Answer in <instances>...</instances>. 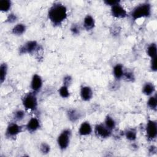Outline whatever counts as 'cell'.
I'll use <instances>...</instances> for the list:
<instances>
[{
    "instance_id": "cell-1",
    "label": "cell",
    "mask_w": 157,
    "mask_h": 157,
    "mask_svg": "<svg viewBox=\"0 0 157 157\" xmlns=\"http://www.w3.org/2000/svg\"><path fill=\"white\" fill-rule=\"evenodd\" d=\"M48 18L55 26H59L67 17V9L61 2H55L48 9Z\"/></svg>"
},
{
    "instance_id": "cell-2",
    "label": "cell",
    "mask_w": 157,
    "mask_h": 157,
    "mask_svg": "<svg viewBox=\"0 0 157 157\" xmlns=\"http://www.w3.org/2000/svg\"><path fill=\"white\" fill-rule=\"evenodd\" d=\"M151 14V5L145 1L137 5L131 12L130 15L133 21L142 18H148Z\"/></svg>"
},
{
    "instance_id": "cell-3",
    "label": "cell",
    "mask_w": 157,
    "mask_h": 157,
    "mask_svg": "<svg viewBox=\"0 0 157 157\" xmlns=\"http://www.w3.org/2000/svg\"><path fill=\"white\" fill-rule=\"evenodd\" d=\"M22 104L26 110L36 111L38 107L37 93L31 91L25 94L22 98Z\"/></svg>"
},
{
    "instance_id": "cell-4",
    "label": "cell",
    "mask_w": 157,
    "mask_h": 157,
    "mask_svg": "<svg viewBox=\"0 0 157 157\" xmlns=\"http://www.w3.org/2000/svg\"><path fill=\"white\" fill-rule=\"evenodd\" d=\"M72 132L69 129L63 130L57 137V144L58 147L61 150H66L70 144Z\"/></svg>"
},
{
    "instance_id": "cell-5",
    "label": "cell",
    "mask_w": 157,
    "mask_h": 157,
    "mask_svg": "<svg viewBox=\"0 0 157 157\" xmlns=\"http://www.w3.org/2000/svg\"><path fill=\"white\" fill-rule=\"evenodd\" d=\"M146 137L148 141L154 140L157 136V123L154 120L148 119L145 126Z\"/></svg>"
},
{
    "instance_id": "cell-6",
    "label": "cell",
    "mask_w": 157,
    "mask_h": 157,
    "mask_svg": "<svg viewBox=\"0 0 157 157\" xmlns=\"http://www.w3.org/2000/svg\"><path fill=\"white\" fill-rule=\"evenodd\" d=\"M40 48L39 44L36 40H29L22 45L18 50L20 55L32 54L38 50Z\"/></svg>"
},
{
    "instance_id": "cell-7",
    "label": "cell",
    "mask_w": 157,
    "mask_h": 157,
    "mask_svg": "<svg viewBox=\"0 0 157 157\" xmlns=\"http://www.w3.org/2000/svg\"><path fill=\"white\" fill-rule=\"evenodd\" d=\"M22 126L18 124L16 121L9 123L7 126L5 135L7 138L15 137L22 131Z\"/></svg>"
},
{
    "instance_id": "cell-8",
    "label": "cell",
    "mask_w": 157,
    "mask_h": 157,
    "mask_svg": "<svg viewBox=\"0 0 157 157\" xmlns=\"http://www.w3.org/2000/svg\"><path fill=\"white\" fill-rule=\"evenodd\" d=\"M95 135L101 139H107L112 135V131L109 129L104 123H99L95 125L94 128Z\"/></svg>"
},
{
    "instance_id": "cell-9",
    "label": "cell",
    "mask_w": 157,
    "mask_h": 157,
    "mask_svg": "<svg viewBox=\"0 0 157 157\" xmlns=\"http://www.w3.org/2000/svg\"><path fill=\"white\" fill-rule=\"evenodd\" d=\"M110 13L111 15L116 18H124L128 16L127 11L120 3L110 7Z\"/></svg>"
},
{
    "instance_id": "cell-10",
    "label": "cell",
    "mask_w": 157,
    "mask_h": 157,
    "mask_svg": "<svg viewBox=\"0 0 157 157\" xmlns=\"http://www.w3.org/2000/svg\"><path fill=\"white\" fill-rule=\"evenodd\" d=\"M43 86V80L41 76L37 74H34L32 76L31 83H30V88H31L32 91L37 93H39Z\"/></svg>"
},
{
    "instance_id": "cell-11",
    "label": "cell",
    "mask_w": 157,
    "mask_h": 157,
    "mask_svg": "<svg viewBox=\"0 0 157 157\" xmlns=\"http://www.w3.org/2000/svg\"><path fill=\"white\" fill-rule=\"evenodd\" d=\"M25 128L29 132H35L40 128V120L37 117H32L27 122Z\"/></svg>"
},
{
    "instance_id": "cell-12",
    "label": "cell",
    "mask_w": 157,
    "mask_h": 157,
    "mask_svg": "<svg viewBox=\"0 0 157 157\" xmlns=\"http://www.w3.org/2000/svg\"><path fill=\"white\" fill-rule=\"evenodd\" d=\"M80 96L81 99L84 101H90L93 96V91L92 88L88 85L82 86L80 88Z\"/></svg>"
},
{
    "instance_id": "cell-13",
    "label": "cell",
    "mask_w": 157,
    "mask_h": 157,
    "mask_svg": "<svg viewBox=\"0 0 157 157\" xmlns=\"http://www.w3.org/2000/svg\"><path fill=\"white\" fill-rule=\"evenodd\" d=\"M93 132V128L90 122L85 121L81 123L78 130V133L81 136H87Z\"/></svg>"
},
{
    "instance_id": "cell-14",
    "label": "cell",
    "mask_w": 157,
    "mask_h": 157,
    "mask_svg": "<svg viewBox=\"0 0 157 157\" xmlns=\"http://www.w3.org/2000/svg\"><path fill=\"white\" fill-rule=\"evenodd\" d=\"M67 116L71 122L75 123L81 118L82 114V112L77 109H70L67 112Z\"/></svg>"
},
{
    "instance_id": "cell-15",
    "label": "cell",
    "mask_w": 157,
    "mask_h": 157,
    "mask_svg": "<svg viewBox=\"0 0 157 157\" xmlns=\"http://www.w3.org/2000/svg\"><path fill=\"white\" fill-rule=\"evenodd\" d=\"M83 26L86 31H91L94 29L95 26L94 18L91 15H86L83 21Z\"/></svg>"
},
{
    "instance_id": "cell-16",
    "label": "cell",
    "mask_w": 157,
    "mask_h": 157,
    "mask_svg": "<svg viewBox=\"0 0 157 157\" xmlns=\"http://www.w3.org/2000/svg\"><path fill=\"white\" fill-rule=\"evenodd\" d=\"M155 91H156L155 85L152 82H145L142 88V93L145 96H150L155 94Z\"/></svg>"
},
{
    "instance_id": "cell-17",
    "label": "cell",
    "mask_w": 157,
    "mask_h": 157,
    "mask_svg": "<svg viewBox=\"0 0 157 157\" xmlns=\"http://www.w3.org/2000/svg\"><path fill=\"white\" fill-rule=\"evenodd\" d=\"M124 69L123 66L120 63L116 64L113 67V75L115 78L119 80L123 78Z\"/></svg>"
},
{
    "instance_id": "cell-18",
    "label": "cell",
    "mask_w": 157,
    "mask_h": 157,
    "mask_svg": "<svg viewBox=\"0 0 157 157\" xmlns=\"http://www.w3.org/2000/svg\"><path fill=\"white\" fill-rule=\"evenodd\" d=\"M26 30V26L25 24L20 23L16 24L12 29V33L15 36L23 35Z\"/></svg>"
},
{
    "instance_id": "cell-19",
    "label": "cell",
    "mask_w": 157,
    "mask_h": 157,
    "mask_svg": "<svg viewBox=\"0 0 157 157\" xmlns=\"http://www.w3.org/2000/svg\"><path fill=\"white\" fill-rule=\"evenodd\" d=\"M147 54L150 59L156 58L157 47L155 42H152L148 45L147 48Z\"/></svg>"
},
{
    "instance_id": "cell-20",
    "label": "cell",
    "mask_w": 157,
    "mask_h": 157,
    "mask_svg": "<svg viewBox=\"0 0 157 157\" xmlns=\"http://www.w3.org/2000/svg\"><path fill=\"white\" fill-rule=\"evenodd\" d=\"M137 131L134 128H129L124 132V136L127 140L131 142H134L137 139Z\"/></svg>"
},
{
    "instance_id": "cell-21",
    "label": "cell",
    "mask_w": 157,
    "mask_h": 157,
    "mask_svg": "<svg viewBox=\"0 0 157 157\" xmlns=\"http://www.w3.org/2000/svg\"><path fill=\"white\" fill-rule=\"evenodd\" d=\"M147 106L148 108L153 111H156L157 109V97L156 94L155 93L153 95L149 96L147 102Z\"/></svg>"
},
{
    "instance_id": "cell-22",
    "label": "cell",
    "mask_w": 157,
    "mask_h": 157,
    "mask_svg": "<svg viewBox=\"0 0 157 157\" xmlns=\"http://www.w3.org/2000/svg\"><path fill=\"white\" fill-rule=\"evenodd\" d=\"M104 124L110 131H113L116 128V121L113 119V118L109 115H107L104 120Z\"/></svg>"
},
{
    "instance_id": "cell-23",
    "label": "cell",
    "mask_w": 157,
    "mask_h": 157,
    "mask_svg": "<svg viewBox=\"0 0 157 157\" xmlns=\"http://www.w3.org/2000/svg\"><path fill=\"white\" fill-rule=\"evenodd\" d=\"M8 71V66L6 63H3L0 66V82L3 83L6 80Z\"/></svg>"
},
{
    "instance_id": "cell-24",
    "label": "cell",
    "mask_w": 157,
    "mask_h": 157,
    "mask_svg": "<svg viewBox=\"0 0 157 157\" xmlns=\"http://www.w3.org/2000/svg\"><path fill=\"white\" fill-rule=\"evenodd\" d=\"M12 2L10 0L0 1V10L3 12H9L12 7Z\"/></svg>"
},
{
    "instance_id": "cell-25",
    "label": "cell",
    "mask_w": 157,
    "mask_h": 157,
    "mask_svg": "<svg viewBox=\"0 0 157 157\" xmlns=\"http://www.w3.org/2000/svg\"><path fill=\"white\" fill-rule=\"evenodd\" d=\"M26 116L25 112L22 109H17L16 110L13 114V117L14 120L16 122L22 121Z\"/></svg>"
},
{
    "instance_id": "cell-26",
    "label": "cell",
    "mask_w": 157,
    "mask_h": 157,
    "mask_svg": "<svg viewBox=\"0 0 157 157\" xmlns=\"http://www.w3.org/2000/svg\"><path fill=\"white\" fill-rule=\"evenodd\" d=\"M122 78H123L126 82H133L135 80V75L132 71L124 70Z\"/></svg>"
},
{
    "instance_id": "cell-27",
    "label": "cell",
    "mask_w": 157,
    "mask_h": 157,
    "mask_svg": "<svg viewBox=\"0 0 157 157\" xmlns=\"http://www.w3.org/2000/svg\"><path fill=\"white\" fill-rule=\"evenodd\" d=\"M58 93L61 98L64 99L68 98L70 96V93L68 86H66L63 85L59 88Z\"/></svg>"
},
{
    "instance_id": "cell-28",
    "label": "cell",
    "mask_w": 157,
    "mask_h": 157,
    "mask_svg": "<svg viewBox=\"0 0 157 157\" xmlns=\"http://www.w3.org/2000/svg\"><path fill=\"white\" fill-rule=\"evenodd\" d=\"M40 151L43 155H47L50 151V146L46 142H42L40 145Z\"/></svg>"
},
{
    "instance_id": "cell-29",
    "label": "cell",
    "mask_w": 157,
    "mask_h": 157,
    "mask_svg": "<svg viewBox=\"0 0 157 157\" xmlns=\"http://www.w3.org/2000/svg\"><path fill=\"white\" fill-rule=\"evenodd\" d=\"M70 31L72 34H73L74 36H77L79 35L80 33V28L77 24L73 23L70 28Z\"/></svg>"
},
{
    "instance_id": "cell-30",
    "label": "cell",
    "mask_w": 157,
    "mask_h": 157,
    "mask_svg": "<svg viewBox=\"0 0 157 157\" xmlns=\"http://www.w3.org/2000/svg\"><path fill=\"white\" fill-rule=\"evenodd\" d=\"M18 20V17L17 15L14 13H10L6 20V22L8 23H15Z\"/></svg>"
},
{
    "instance_id": "cell-31",
    "label": "cell",
    "mask_w": 157,
    "mask_h": 157,
    "mask_svg": "<svg viewBox=\"0 0 157 157\" xmlns=\"http://www.w3.org/2000/svg\"><path fill=\"white\" fill-rule=\"evenodd\" d=\"M72 82V78L69 75H66L64 77L63 80V85H65L66 86H69Z\"/></svg>"
},
{
    "instance_id": "cell-32",
    "label": "cell",
    "mask_w": 157,
    "mask_h": 157,
    "mask_svg": "<svg viewBox=\"0 0 157 157\" xmlns=\"http://www.w3.org/2000/svg\"><path fill=\"white\" fill-rule=\"evenodd\" d=\"M150 69L152 72H156L157 64H156V58H152L150 60Z\"/></svg>"
},
{
    "instance_id": "cell-33",
    "label": "cell",
    "mask_w": 157,
    "mask_h": 157,
    "mask_svg": "<svg viewBox=\"0 0 157 157\" xmlns=\"http://www.w3.org/2000/svg\"><path fill=\"white\" fill-rule=\"evenodd\" d=\"M104 3L107 6H109L112 7L117 4L120 3V1L118 0H105V1H104Z\"/></svg>"
},
{
    "instance_id": "cell-34",
    "label": "cell",
    "mask_w": 157,
    "mask_h": 157,
    "mask_svg": "<svg viewBox=\"0 0 157 157\" xmlns=\"http://www.w3.org/2000/svg\"><path fill=\"white\" fill-rule=\"evenodd\" d=\"M148 152L152 155H154V154H156V146L152 145H150L149 147V148H148Z\"/></svg>"
}]
</instances>
